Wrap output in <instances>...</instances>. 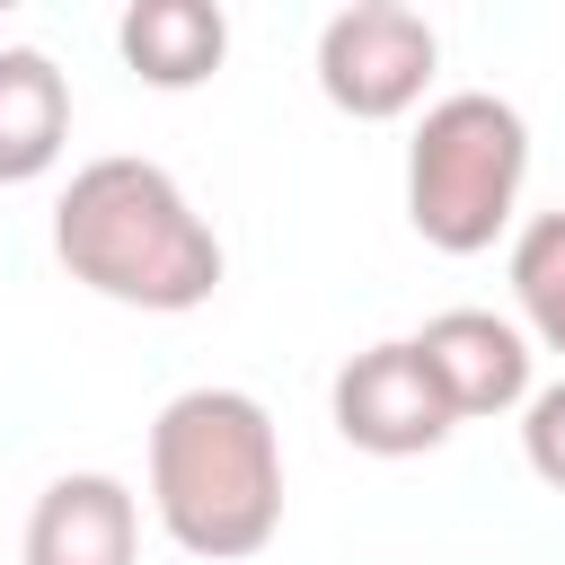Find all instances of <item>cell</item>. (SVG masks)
<instances>
[{"instance_id": "1", "label": "cell", "mask_w": 565, "mask_h": 565, "mask_svg": "<svg viewBox=\"0 0 565 565\" xmlns=\"http://www.w3.org/2000/svg\"><path fill=\"white\" fill-rule=\"evenodd\" d=\"M53 256L97 300L185 318L221 291V238L159 159H88L53 203Z\"/></svg>"}, {"instance_id": "2", "label": "cell", "mask_w": 565, "mask_h": 565, "mask_svg": "<svg viewBox=\"0 0 565 565\" xmlns=\"http://www.w3.org/2000/svg\"><path fill=\"white\" fill-rule=\"evenodd\" d=\"M150 512L203 556L238 565L282 530V441L247 388H185L150 424Z\"/></svg>"}, {"instance_id": "3", "label": "cell", "mask_w": 565, "mask_h": 565, "mask_svg": "<svg viewBox=\"0 0 565 565\" xmlns=\"http://www.w3.org/2000/svg\"><path fill=\"white\" fill-rule=\"evenodd\" d=\"M521 177H530V124H521V106H503L494 88L433 97L424 124H415V141H406V221L441 256H486L512 230Z\"/></svg>"}, {"instance_id": "4", "label": "cell", "mask_w": 565, "mask_h": 565, "mask_svg": "<svg viewBox=\"0 0 565 565\" xmlns=\"http://www.w3.org/2000/svg\"><path fill=\"white\" fill-rule=\"evenodd\" d=\"M433 62H441V35L406 0H353L318 26V88L353 124H388V115L424 106Z\"/></svg>"}, {"instance_id": "5", "label": "cell", "mask_w": 565, "mask_h": 565, "mask_svg": "<svg viewBox=\"0 0 565 565\" xmlns=\"http://www.w3.org/2000/svg\"><path fill=\"white\" fill-rule=\"evenodd\" d=\"M327 406H335V433H344L353 450H371V459H424V450H441L450 424H459L450 397H441V380L424 371L415 335H388V344L353 353V362L335 371Z\"/></svg>"}, {"instance_id": "6", "label": "cell", "mask_w": 565, "mask_h": 565, "mask_svg": "<svg viewBox=\"0 0 565 565\" xmlns=\"http://www.w3.org/2000/svg\"><path fill=\"white\" fill-rule=\"evenodd\" d=\"M415 353H424V371L441 380V397H450L459 424H468V415L530 406V335H521L512 318H494V309H441V318H424Z\"/></svg>"}, {"instance_id": "7", "label": "cell", "mask_w": 565, "mask_h": 565, "mask_svg": "<svg viewBox=\"0 0 565 565\" xmlns=\"http://www.w3.org/2000/svg\"><path fill=\"white\" fill-rule=\"evenodd\" d=\"M132 547H141V503L106 468L53 477L26 512V565H132Z\"/></svg>"}, {"instance_id": "8", "label": "cell", "mask_w": 565, "mask_h": 565, "mask_svg": "<svg viewBox=\"0 0 565 565\" xmlns=\"http://www.w3.org/2000/svg\"><path fill=\"white\" fill-rule=\"evenodd\" d=\"M71 141V79L35 44H0V185H35Z\"/></svg>"}, {"instance_id": "9", "label": "cell", "mask_w": 565, "mask_h": 565, "mask_svg": "<svg viewBox=\"0 0 565 565\" xmlns=\"http://www.w3.org/2000/svg\"><path fill=\"white\" fill-rule=\"evenodd\" d=\"M115 44L150 88H203L221 71V53H230V18L212 0H132Z\"/></svg>"}, {"instance_id": "10", "label": "cell", "mask_w": 565, "mask_h": 565, "mask_svg": "<svg viewBox=\"0 0 565 565\" xmlns=\"http://www.w3.org/2000/svg\"><path fill=\"white\" fill-rule=\"evenodd\" d=\"M512 300H521L530 335L547 353H565V212L521 221V238H512Z\"/></svg>"}, {"instance_id": "11", "label": "cell", "mask_w": 565, "mask_h": 565, "mask_svg": "<svg viewBox=\"0 0 565 565\" xmlns=\"http://www.w3.org/2000/svg\"><path fill=\"white\" fill-rule=\"evenodd\" d=\"M521 459L565 494V380L530 388V406H521Z\"/></svg>"}]
</instances>
